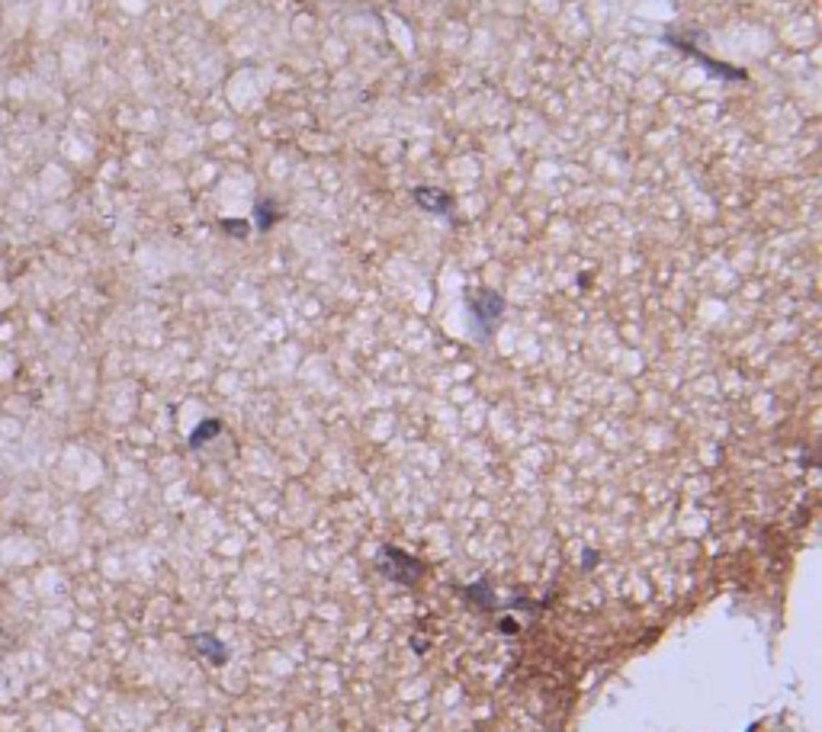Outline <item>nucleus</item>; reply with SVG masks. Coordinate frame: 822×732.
<instances>
[{
    "instance_id": "nucleus-1",
    "label": "nucleus",
    "mask_w": 822,
    "mask_h": 732,
    "mask_svg": "<svg viewBox=\"0 0 822 732\" xmlns=\"http://www.w3.org/2000/svg\"><path fill=\"white\" fill-rule=\"evenodd\" d=\"M466 312H469V325H473V337L479 344H488L495 325L504 315V299L495 289H479V293L466 296Z\"/></svg>"
},
{
    "instance_id": "nucleus-2",
    "label": "nucleus",
    "mask_w": 822,
    "mask_h": 732,
    "mask_svg": "<svg viewBox=\"0 0 822 732\" xmlns=\"http://www.w3.org/2000/svg\"><path fill=\"white\" fill-rule=\"evenodd\" d=\"M662 39L671 45V49H681L684 55L697 58V62H700L707 71H710V77H719V81H748V71L732 68V64L717 62V58L704 55V52H700V49L694 45V39H690V35H684V33H662Z\"/></svg>"
},
{
    "instance_id": "nucleus-3",
    "label": "nucleus",
    "mask_w": 822,
    "mask_h": 732,
    "mask_svg": "<svg viewBox=\"0 0 822 732\" xmlns=\"http://www.w3.org/2000/svg\"><path fill=\"white\" fill-rule=\"evenodd\" d=\"M411 199L418 202V209L431 212V216H437V219H450V222H453V216H456V202H453V196L446 193V190H437V187H415Z\"/></svg>"
},
{
    "instance_id": "nucleus-4",
    "label": "nucleus",
    "mask_w": 822,
    "mask_h": 732,
    "mask_svg": "<svg viewBox=\"0 0 822 732\" xmlns=\"http://www.w3.org/2000/svg\"><path fill=\"white\" fill-rule=\"evenodd\" d=\"M279 216H283V209H279V202L273 196H260L254 202V228L257 231H270L279 222Z\"/></svg>"
},
{
    "instance_id": "nucleus-5",
    "label": "nucleus",
    "mask_w": 822,
    "mask_h": 732,
    "mask_svg": "<svg viewBox=\"0 0 822 732\" xmlns=\"http://www.w3.org/2000/svg\"><path fill=\"white\" fill-rule=\"evenodd\" d=\"M383 562H392V565H395V569H389L392 579H398V581H415V579H411V572H418V565L411 562L408 556H402L398 550L386 546V550H383Z\"/></svg>"
},
{
    "instance_id": "nucleus-6",
    "label": "nucleus",
    "mask_w": 822,
    "mask_h": 732,
    "mask_svg": "<svg viewBox=\"0 0 822 732\" xmlns=\"http://www.w3.org/2000/svg\"><path fill=\"white\" fill-rule=\"evenodd\" d=\"M219 431H222V421H219V418L202 421V424L196 427L193 434H190V446H193V450H199V446H202V443H209V440L216 437Z\"/></svg>"
},
{
    "instance_id": "nucleus-7",
    "label": "nucleus",
    "mask_w": 822,
    "mask_h": 732,
    "mask_svg": "<svg viewBox=\"0 0 822 732\" xmlns=\"http://www.w3.org/2000/svg\"><path fill=\"white\" fill-rule=\"evenodd\" d=\"M222 231L231 238H248V231H251V222H244V219H222Z\"/></svg>"
}]
</instances>
